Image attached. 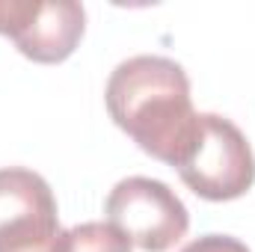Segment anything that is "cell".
<instances>
[{
    "label": "cell",
    "instance_id": "6",
    "mask_svg": "<svg viewBox=\"0 0 255 252\" xmlns=\"http://www.w3.org/2000/svg\"><path fill=\"white\" fill-rule=\"evenodd\" d=\"M57 252H130V241L110 223H80L60 235Z\"/></svg>",
    "mask_w": 255,
    "mask_h": 252
},
{
    "label": "cell",
    "instance_id": "3",
    "mask_svg": "<svg viewBox=\"0 0 255 252\" xmlns=\"http://www.w3.org/2000/svg\"><path fill=\"white\" fill-rule=\"evenodd\" d=\"M107 223L116 226L130 247L142 252L172 250L190 229L184 202L157 178L130 175L110 190L104 205Z\"/></svg>",
    "mask_w": 255,
    "mask_h": 252
},
{
    "label": "cell",
    "instance_id": "5",
    "mask_svg": "<svg viewBox=\"0 0 255 252\" xmlns=\"http://www.w3.org/2000/svg\"><path fill=\"white\" fill-rule=\"evenodd\" d=\"M86 30V9L77 0H0V36L42 65L74 54Z\"/></svg>",
    "mask_w": 255,
    "mask_h": 252
},
{
    "label": "cell",
    "instance_id": "4",
    "mask_svg": "<svg viewBox=\"0 0 255 252\" xmlns=\"http://www.w3.org/2000/svg\"><path fill=\"white\" fill-rule=\"evenodd\" d=\"M60 235L51 184L24 166L0 169V252H57Z\"/></svg>",
    "mask_w": 255,
    "mask_h": 252
},
{
    "label": "cell",
    "instance_id": "1",
    "mask_svg": "<svg viewBox=\"0 0 255 252\" xmlns=\"http://www.w3.org/2000/svg\"><path fill=\"white\" fill-rule=\"evenodd\" d=\"M110 119L151 157L181 166L187 157L199 113L193 110L190 77L169 57L139 54L113 68L104 92Z\"/></svg>",
    "mask_w": 255,
    "mask_h": 252
},
{
    "label": "cell",
    "instance_id": "2",
    "mask_svg": "<svg viewBox=\"0 0 255 252\" xmlns=\"http://www.w3.org/2000/svg\"><path fill=\"white\" fill-rule=\"evenodd\" d=\"M178 175L208 202H232L255 184V154L235 122L217 113H199V130Z\"/></svg>",
    "mask_w": 255,
    "mask_h": 252
},
{
    "label": "cell",
    "instance_id": "7",
    "mask_svg": "<svg viewBox=\"0 0 255 252\" xmlns=\"http://www.w3.org/2000/svg\"><path fill=\"white\" fill-rule=\"evenodd\" d=\"M181 252H250V247L229 235H205L199 241H190Z\"/></svg>",
    "mask_w": 255,
    "mask_h": 252
}]
</instances>
